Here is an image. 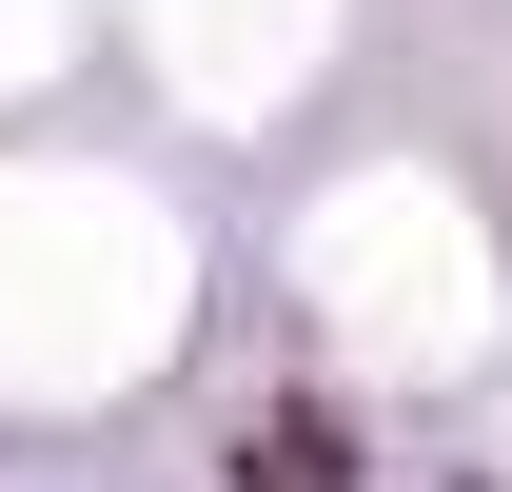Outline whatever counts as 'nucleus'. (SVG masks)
I'll return each mask as SVG.
<instances>
[{
    "label": "nucleus",
    "instance_id": "1",
    "mask_svg": "<svg viewBox=\"0 0 512 492\" xmlns=\"http://www.w3.org/2000/svg\"><path fill=\"white\" fill-rule=\"evenodd\" d=\"M237 492H335V414H256L237 433Z\"/></svg>",
    "mask_w": 512,
    "mask_h": 492
}]
</instances>
